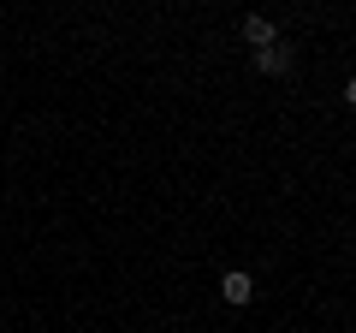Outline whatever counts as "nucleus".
Returning a JSON list of instances; mask_svg holds the SVG:
<instances>
[{
  "mask_svg": "<svg viewBox=\"0 0 356 333\" xmlns=\"http://www.w3.org/2000/svg\"><path fill=\"white\" fill-rule=\"evenodd\" d=\"M243 42H250L255 54H261V48H273V42H280V30H273V18L250 13V18H243Z\"/></svg>",
  "mask_w": 356,
  "mask_h": 333,
  "instance_id": "2",
  "label": "nucleus"
},
{
  "mask_svg": "<svg viewBox=\"0 0 356 333\" xmlns=\"http://www.w3.org/2000/svg\"><path fill=\"white\" fill-rule=\"evenodd\" d=\"M220 297H226V304H250V297H255V280H250L243 268L220 274Z\"/></svg>",
  "mask_w": 356,
  "mask_h": 333,
  "instance_id": "3",
  "label": "nucleus"
},
{
  "mask_svg": "<svg viewBox=\"0 0 356 333\" xmlns=\"http://www.w3.org/2000/svg\"><path fill=\"white\" fill-rule=\"evenodd\" d=\"M291 60H297V54L285 48V42H273V48L255 54V72H261V77H285V72H291Z\"/></svg>",
  "mask_w": 356,
  "mask_h": 333,
  "instance_id": "1",
  "label": "nucleus"
},
{
  "mask_svg": "<svg viewBox=\"0 0 356 333\" xmlns=\"http://www.w3.org/2000/svg\"><path fill=\"white\" fill-rule=\"evenodd\" d=\"M344 102H350V107H356V77H350V84H344Z\"/></svg>",
  "mask_w": 356,
  "mask_h": 333,
  "instance_id": "4",
  "label": "nucleus"
}]
</instances>
